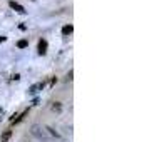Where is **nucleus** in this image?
<instances>
[{
	"mask_svg": "<svg viewBox=\"0 0 149 142\" xmlns=\"http://www.w3.org/2000/svg\"><path fill=\"white\" fill-rule=\"evenodd\" d=\"M30 132H32V135H35V137L42 142H54V137L49 134L44 127H40L39 124H34V125L30 127Z\"/></svg>",
	"mask_w": 149,
	"mask_h": 142,
	"instance_id": "nucleus-1",
	"label": "nucleus"
},
{
	"mask_svg": "<svg viewBox=\"0 0 149 142\" xmlns=\"http://www.w3.org/2000/svg\"><path fill=\"white\" fill-rule=\"evenodd\" d=\"M8 5H10V8H14L15 12H19V14H22V15H25V14H27V10H25V8L22 7V5L19 3V2H15V0H10V2H8Z\"/></svg>",
	"mask_w": 149,
	"mask_h": 142,
	"instance_id": "nucleus-2",
	"label": "nucleus"
},
{
	"mask_svg": "<svg viewBox=\"0 0 149 142\" xmlns=\"http://www.w3.org/2000/svg\"><path fill=\"white\" fill-rule=\"evenodd\" d=\"M47 47H49L47 40H45V39H40V40H39V45H37L39 54H40V55H45V54H47Z\"/></svg>",
	"mask_w": 149,
	"mask_h": 142,
	"instance_id": "nucleus-3",
	"label": "nucleus"
},
{
	"mask_svg": "<svg viewBox=\"0 0 149 142\" xmlns=\"http://www.w3.org/2000/svg\"><path fill=\"white\" fill-rule=\"evenodd\" d=\"M42 89H44V82H39V84H34V85H30L29 89V94H37V92H40Z\"/></svg>",
	"mask_w": 149,
	"mask_h": 142,
	"instance_id": "nucleus-4",
	"label": "nucleus"
},
{
	"mask_svg": "<svg viewBox=\"0 0 149 142\" xmlns=\"http://www.w3.org/2000/svg\"><path fill=\"white\" fill-rule=\"evenodd\" d=\"M27 115H29V109H25L22 114H17V117H15L14 121H12V124H19V122H22L24 119H25V117H27Z\"/></svg>",
	"mask_w": 149,
	"mask_h": 142,
	"instance_id": "nucleus-5",
	"label": "nucleus"
},
{
	"mask_svg": "<svg viewBox=\"0 0 149 142\" xmlns=\"http://www.w3.org/2000/svg\"><path fill=\"white\" fill-rule=\"evenodd\" d=\"M72 30H74L72 25H64V27H62V35H70Z\"/></svg>",
	"mask_w": 149,
	"mask_h": 142,
	"instance_id": "nucleus-6",
	"label": "nucleus"
},
{
	"mask_svg": "<svg viewBox=\"0 0 149 142\" xmlns=\"http://www.w3.org/2000/svg\"><path fill=\"white\" fill-rule=\"evenodd\" d=\"M10 135H12V130H5V132L2 134V137H0V142H7L8 139H10Z\"/></svg>",
	"mask_w": 149,
	"mask_h": 142,
	"instance_id": "nucleus-7",
	"label": "nucleus"
},
{
	"mask_svg": "<svg viewBox=\"0 0 149 142\" xmlns=\"http://www.w3.org/2000/svg\"><path fill=\"white\" fill-rule=\"evenodd\" d=\"M27 45H29V42L25 40V39H22V40H19V42H17V47H19V48H25Z\"/></svg>",
	"mask_w": 149,
	"mask_h": 142,
	"instance_id": "nucleus-8",
	"label": "nucleus"
},
{
	"mask_svg": "<svg viewBox=\"0 0 149 142\" xmlns=\"http://www.w3.org/2000/svg\"><path fill=\"white\" fill-rule=\"evenodd\" d=\"M52 110H57V112H61V110H62L61 102H54V105H52Z\"/></svg>",
	"mask_w": 149,
	"mask_h": 142,
	"instance_id": "nucleus-9",
	"label": "nucleus"
},
{
	"mask_svg": "<svg viewBox=\"0 0 149 142\" xmlns=\"http://www.w3.org/2000/svg\"><path fill=\"white\" fill-rule=\"evenodd\" d=\"M72 74H74V72L70 70V72H69V74H67V79H65V80H72Z\"/></svg>",
	"mask_w": 149,
	"mask_h": 142,
	"instance_id": "nucleus-10",
	"label": "nucleus"
},
{
	"mask_svg": "<svg viewBox=\"0 0 149 142\" xmlns=\"http://www.w3.org/2000/svg\"><path fill=\"white\" fill-rule=\"evenodd\" d=\"M2 42H5V37H2V35H0V44H2Z\"/></svg>",
	"mask_w": 149,
	"mask_h": 142,
	"instance_id": "nucleus-11",
	"label": "nucleus"
},
{
	"mask_svg": "<svg viewBox=\"0 0 149 142\" xmlns=\"http://www.w3.org/2000/svg\"><path fill=\"white\" fill-rule=\"evenodd\" d=\"M32 2H34V0H32Z\"/></svg>",
	"mask_w": 149,
	"mask_h": 142,
	"instance_id": "nucleus-12",
	"label": "nucleus"
}]
</instances>
